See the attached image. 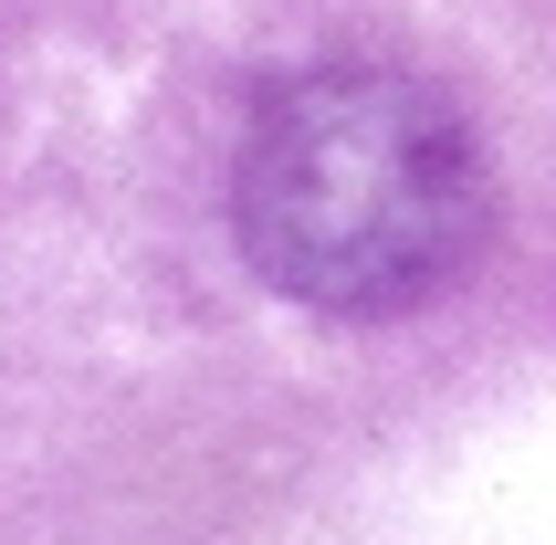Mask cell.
I'll use <instances>...</instances> for the list:
<instances>
[{
	"mask_svg": "<svg viewBox=\"0 0 556 545\" xmlns=\"http://www.w3.org/2000/svg\"><path fill=\"white\" fill-rule=\"evenodd\" d=\"M494 179L463 105L389 63H326L252 105L231 231L274 294L315 315H409L483 252Z\"/></svg>",
	"mask_w": 556,
	"mask_h": 545,
	"instance_id": "cell-1",
	"label": "cell"
}]
</instances>
